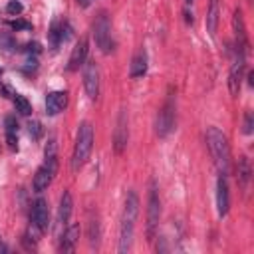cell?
Instances as JSON below:
<instances>
[{
	"instance_id": "6da1fadb",
	"label": "cell",
	"mask_w": 254,
	"mask_h": 254,
	"mask_svg": "<svg viewBox=\"0 0 254 254\" xmlns=\"http://www.w3.org/2000/svg\"><path fill=\"white\" fill-rule=\"evenodd\" d=\"M137 216H139V196L131 189V190H127L125 204H123V214H121V224H119V246H117V250L121 254L129 252L131 246H133Z\"/></svg>"
},
{
	"instance_id": "7a4b0ae2",
	"label": "cell",
	"mask_w": 254,
	"mask_h": 254,
	"mask_svg": "<svg viewBox=\"0 0 254 254\" xmlns=\"http://www.w3.org/2000/svg\"><path fill=\"white\" fill-rule=\"evenodd\" d=\"M206 147L208 153L214 161V167L218 171V175H228L230 171V145L226 135L218 129V127H208L206 129Z\"/></svg>"
},
{
	"instance_id": "3957f363",
	"label": "cell",
	"mask_w": 254,
	"mask_h": 254,
	"mask_svg": "<svg viewBox=\"0 0 254 254\" xmlns=\"http://www.w3.org/2000/svg\"><path fill=\"white\" fill-rule=\"evenodd\" d=\"M93 125L89 121H81L77 127V135H75V145H73V153H71V171L77 173L89 159L91 151H93Z\"/></svg>"
},
{
	"instance_id": "277c9868",
	"label": "cell",
	"mask_w": 254,
	"mask_h": 254,
	"mask_svg": "<svg viewBox=\"0 0 254 254\" xmlns=\"http://www.w3.org/2000/svg\"><path fill=\"white\" fill-rule=\"evenodd\" d=\"M145 232L147 240L151 242L159 230V220H161V198H159V185L155 179L149 181L147 189V210H145Z\"/></svg>"
},
{
	"instance_id": "5b68a950",
	"label": "cell",
	"mask_w": 254,
	"mask_h": 254,
	"mask_svg": "<svg viewBox=\"0 0 254 254\" xmlns=\"http://www.w3.org/2000/svg\"><path fill=\"white\" fill-rule=\"evenodd\" d=\"M91 36L95 40V46L99 48V52L103 54H109L113 50V36H111V22H109V16L107 12H99L93 20V26H91Z\"/></svg>"
},
{
	"instance_id": "8992f818",
	"label": "cell",
	"mask_w": 254,
	"mask_h": 254,
	"mask_svg": "<svg viewBox=\"0 0 254 254\" xmlns=\"http://www.w3.org/2000/svg\"><path fill=\"white\" fill-rule=\"evenodd\" d=\"M177 123V101H175V93L171 91L163 103V107L157 113V121H155V133L159 137H167Z\"/></svg>"
},
{
	"instance_id": "52a82bcc",
	"label": "cell",
	"mask_w": 254,
	"mask_h": 254,
	"mask_svg": "<svg viewBox=\"0 0 254 254\" xmlns=\"http://www.w3.org/2000/svg\"><path fill=\"white\" fill-rule=\"evenodd\" d=\"M244 69H246V52L236 50V58L228 71V89L232 95H238V91H240V85L244 79Z\"/></svg>"
},
{
	"instance_id": "ba28073f",
	"label": "cell",
	"mask_w": 254,
	"mask_h": 254,
	"mask_svg": "<svg viewBox=\"0 0 254 254\" xmlns=\"http://www.w3.org/2000/svg\"><path fill=\"white\" fill-rule=\"evenodd\" d=\"M83 89L91 101L97 99V95H99V67L95 62L83 64Z\"/></svg>"
},
{
	"instance_id": "9c48e42d",
	"label": "cell",
	"mask_w": 254,
	"mask_h": 254,
	"mask_svg": "<svg viewBox=\"0 0 254 254\" xmlns=\"http://www.w3.org/2000/svg\"><path fill=\"white\" fill-rule=\"evenodd\" d=\"M129 141V127H127V113L119 111L117 115V123H115V131H113V151L117 155H121L127 147Z\"/></svg>"
},
{
	"instance_id": "30bf717a",
	"label": "cell",
	"mask_w": 254,
	"mask_h": 254,
	"mask_svg": "<svg viewBox=\"0 0 254 254\" xmlns=\"http://www.w3.org/2000/svg\"><path fill=\"white\" fill-rule=\"evenodd\" d=\"M30 220L34 224L40 226L42 232H46L50 228V208H48V200L38 196L32 204V212H30Z\"/></svg>"
},
{
	"instance_id": "8fae6325",
	"label": "cell",
	"mask_w": 254,
	"mask_h": 254,
	"mask_svg": "<svg viewBox=\"0 0 254 254\" xmlns=\"http://www.w3.org/2000/svg\"><path fill=\"white\" fill-rule=\"evenodd\" d=\"M232 28H234V48L240 50V52H246L248 50V36H246V26H244V18H242L240 8L234 10Z\"/></svg>"
},
{
	"instance_id": "7c38bea8",
	"label": "cell",
	"mask_w": 254,
	"mask_h": 254,
	"mask_svg": "<svg viewBox=\"0 0 254 254\" xmlns=\"http://www.w3.org/2000/svg\"><path fill=\"white\" fill-rule=\"evenodd\" d=\"M87 52H89V42H87V38H79L77 44L73 46L71 54H69L67 69H69V71H77V69L87 62Z\"/></svg>"
},
{
	"instance_id": "4fadbf2b",
	"label": "cell",
	"mask_w": 254,
	"mask_h": 254,
	"mask_svg": "<svg viewBox=\"0 0 254 254\" xmlns=\"http://www.w3.org/2000/svg\"><path fill=\"white\" fill-rule=\"evenodd\" d=\"M230 208V192H228V181L224 175H218L216 179V210L218 216H226Z\"/></svg>"
},
{
	"instance_id": "5bb4252c",
	"label": "cell",
	"mask_w": 254,
	"mask_h": 254,
	"mask_svg": "<svg viewBox=\"0 0 254 254\" xmlns=\"http://www.w3.org/2000/svg\"><path fill=\"white\" fill-rule=\"evenodd\" d=\"M54 177H56V171H54L52 167H48L46 163L40 165L38 171H36V175H34V181H32L34 192H44V190H48V187L52 185Z\"/></svg>"
},
{
	"instance_id": "9a60e30c",
	"label": "cell",
	"mask_w": 254,
	"mask_h": 254,
	"mask_svg": "<svg viewBox=\"0 0 254 254\" xmlns=\"http://www.w3.org/2000/svg\"><path fill=\"white\" fill-rule=\"evenodd\" d=\"M77 240H79V224L71 222V224L64 226V232L60 236V250L62 252H73Z\"/></svg>"
},
{
	"instance_id": "2e32d148",
	"label": "cell",
	"mask_w": 254,
	"mask_h": 254,
	"mask_svg": "<svg viewBox=\"0 0 254 254\" xmlns=\"http://www.w3.org/2000/svg\"><path fill=\"white\" fill-rule=\"evenodd\" d=\"M67 38H69V26L67 24H60V22H52V28L48 32L50 48L52 50H58Z\"/></svg>"
},
{
	"instance_id": "e0dca14e",
	"label": "cell",
	"mask_w": 254,
	"mask_h": 254,
	"mask_svg": "<svg viewBox=\"0 0 254 254\" xmlns=\"http://www.w3.org/2000/svg\"><path fill=\"white\" fill-rule=\"evenodd\" d=\"M67 105V93L65 91H50L46 95V113L48 115H58L64 111Z\"/></svg>"
},
{
	"instance_id": "ac0fdd59",
	"label": "cell",
	"mask_w": 254,
	"mask_h": 254,
	"mask_svg": "<svg viewBox=\"0 0 254 254\" xmlns=\"http://www.w3.org/2000/svg\"><path fill=\"white\" fill-rule=\"evenodd\" d=\"M147 62H149L147 52H145L143 48H139V50L135 52L133 60H131V65H129V75H131V79L143 77V75L147 73Z\"/></svg>"
},
{
	"instance_id": "d6986e66",
	"label": "cell",
	"mask_w": 254,
	"mask_h": 254,
	"mask_svg": "<svg viewBox=\"0 0 254 254\" xmlns=\"http://www.w3.org/2000/svg\"><path fill=\"white\" fill-rule=\"evenodd\" d=\"M71 210H73V198H71V192H69V190H64V194H62V198H60V206H58V224H60L62 228L69 224Z\"/></svg>"
},
{
	"instance_id": "ffe728a7",
	"label": "cell",
	"mask_w": 254,
	"mask_h": 254,
	"mask_svg": "<svg viewBox=\"0 0 254 254\" xmlns=\"http://www.w3.org/2000/svg\"><path fill=\"white\" fill-rule=\"evenodd\" d=\"M44 163L58 173V143H56V135L48 137V143L44 147Z\"/></svg>"
},
{
	"instance_id": "44dd1931",
	"label": "cell",
	"mask_w": 254,
	"mask_h": 254,
	"mask_svg": "<svg viewBox=\"0 0 254 254\" xmlns=\"http://www.w3.org/2000/svg\"><path fill=\"white\" fill-rule=\"evenodd\" d=\"M218 20H220V4H218V0H210L208 12H206V32H208L210 36L216 34Z\"/></svg>"
},
{
	"instance_id": "7402d4cb",
	"label": "cell",
	"mask_w": 254,
	"mask_h": 254,
	"mask_svg": "<svg viewBox=\"0 0 254 254\" xmlns=\"http://www.w3.org/2000/svg\"><path fill=\"white\" fill-rule=\"evenodd\" d=\"M250 163H248V159L242 155L240 159H238V167H236V179H238V187L240 189H246L248 187V183H250Z\"/></svg>"
},
{
	"instance_id": "603a6c76",
	"label": "cell",
	"mask_w": 254,
	"mask_h": 254,
	"mask_svg": "<svg viewBox=\"0 0 254 254\" xmlns=\"http://www.w3.org/2000/svg\"><path fill=\"white\" fill-rule=\"evenodd\" d=\"M99 236H101V228H99V218H91L89 220V226H87V238H89V244L97 248L99 244Z\"/></svg>"
},
{
	"instance_id": "cb8c5ba5",
	"label": "cell",
	"mask_w": 254,
	"mask_h": 254,
	"mask_svg": "<svg viewBox=\"0 0 254 254\" xmlns=\"http://www.w3.org/2000/svg\"><path fill=\"white\" fill-rule=\"evenodd\" d=\"M12 101H14V107H16V111H18L20 115H30V113H32V105H30V101H28L24 95L14 93V95H12Z\"/></svg>"
},
{
	"instance_id": "d4e9b609",
	"label": "cell",
	"mask_w": 254,
	"mask_h": 254,
	"mask_svg": "<svg viewBox=\"0 0 254 254\" xmlns=\"http://www.w3.org/2000/svg\"><path fill=\"white\" fill-rule=\"evenodd\" d=\"M42 123L40 121H36V119H32V121H28V133H30V137L34 139V141H38L40 137H42Z\"/></svg>"
},
{
	"instance_id": "484cf974",
	"label": "cell",
	"mask_w": 254,
	"mask_h": 254,
	"mask_svg": "<svg viewBox=\"0 0 254 254\" xmlns=\"http://www.w3.org/2000/svg\"><path fill=\"white\" fill-rule=\"evenodd\" d=\"M192 4H194V0H183V14H185V22H187V24H192V22H194Z\"/></svg>"
},
{
	"instance_id": "4316f807",
	"label": "cell",
	"mask_w": 254,
	"mask_h": 254,
	"mask_svg": "<svg viewBox=\"0 0 254 254\" xmlns=\"http://www.w3.org/2000/svg\"><path fill=\"white\" fill-rule=\"evenodd\" d=\"M4 131H6V133H18L16 117H12V115H6V117H4Z\"/></svg>"
},
{
	"instance_id": "83f0119b",
	"label": "cell",
	"mask_w": 254,
	"mask_h": 254,
	"mask_svg": "<svg viewBox=\"0 0 254 254\" xmlns=\"http://www.w3.org/2000/svg\"><path fill=\"white\" fill-rule=\"evenodd\" d=\"M22 10H24V6H22V2H18V0H10V2L6 4V12H8V14H14V16H16V14H20Z\"/></svg>"
},
{
	"instance_id": "f1b7e54d",
	"label": "cell",
	"mask_w": 254,
	"mask_h": 254,
	"mask_svg": "<svg viewBox=\"0 0 254 254\" xmlns=\"http://www.w3.org/2000/svg\"><path fill=\"white\" fill-rule=\"evenodd\" d=\"M252 129H254V117H252L250 111H246V113H244V127H242V131H244L246 135H250Z\"/></svg>"
},
{
	"instance_id": "f546056e",
	"label": "cell",
	"mask_w": 254,
	"mask_h": 254,
	"mask_svg": "<svg viewBox=\"0 0 254 254\" xmlns=\"http://www.w3.org/2000/svg\"><path fill=\"white\" fill-rule=\"evenodd\" d=\"M10 26H12L16 32H20V30L28 32V30H32V22H26V20H14V22H10Z\"/></svg>"
},
{
	"instance_id": "4dcf8cb0",
	"label": "cell",
	"mask_w": 254,
	"mask_h": 254,
	"mask_svg": "<svg viewBox=\"0 0 254 254\" xmlns=\"http://www.w3.org/2000/svg\"><path fill=\"white\" fill-rule=\"evenodd\" d=\"M24 52H26V54H40V52H42V48H40V44H38V42H28V44H26V48H24Z\"/></svg>"
},
{
	"instance_id": "1f68e13d",
	"label": "cell",
	"mask_w": 254,
	"mask_h": 254,
	"mask_svg": "<svg viewBox=\"0 0 254 254\" xmlns=\"http://www.w3.org/2000/svg\"><path fill=\"white\" fill-rule=\"evenodd\" d=\"M36 67H38V62H36V58H28L26 60V65L22 67L26 73H30V71H36Z\"/></svg>"
},
{
	"instance_id": "d6a6232c",
	"label": "cell",
	"mask_w": 254,
	"mask_h": 254,
	"mask_svg": "<svg viewBox=\"0 0 254 254\" xmlns=\"http://www.w3.org/2000/svg\"><path fill=\"white\" fill-rule=\"evenodd\" d=\"M0 252H8V246L4 244V240H2V236H0Z\"/></svg>"
},
{
	"instance_id": "836d02e7",
	"label": "cell",
	"mask_w": 254,
	"mask_h": 254,
	"mask_svg": "<svg viewBox=\"0 0 254 254\" xmlns=\"http://www.w3.org/2000/svg\"><path fill=\"white\" fill-rule=\"evenodd\" d=\"M77 4H79V6H83V8H85V6H89V0H77Z\"/></svg>"
},
{
	"instance_id": "e575fe53",
	"label": "cell",
	"mask_w": 254,
	"mask_h": 254,
	"mask_svg": "<svg viewBox=\"0 0 254 254\" xmlns=\"http://www.w3.org/2000/svg\"><path fill=\"white\" fill-rule=\"evenodd\" d=\"M0 75H2V67H0Z\"/></svg>"
}]
</instances>
